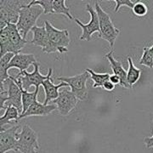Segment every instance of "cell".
<instances>
[{
  "label": "cell",
  "mask_w": 153,
  "mask_h": 153,
  "mask_svg": "<svg viewBox=\"0 0 153 153\" xmlns=\"http://www.w3.org/2000/svg\"><path fill=\"white\" fill-rule=\"evenodd\" d=\"M29 3L22 0H1L0 1V30L8 24H17L20 12Z\"/></svg>",
  "instance_id": "cell-3"
},
{
  "label": "cell",
  "mask_w": 153,
  "mask_h": 153,
  "mask_svg": "<svg viewBox=\"0 0 153 153\" xmlns=\"http://www.w3.org/2000/svg\"><path fill=\"white\" fill-rule=\"evenodd\" d=\"M89 73L84 71L81 74L72 76H57L56 79L60 82H66L71 88V91L76 95L78 100H84L88 97V88L86 86L88 79L89 78Z\"/></svg>",
  "instance_id": "cell-7"
},
{
  "label": "cell",
  "mask_w": 153,
  "mask_h": 153,
  "mask_svg": "<svg viewBox=\"0 0 153 153\" xmlns=\"http://www.w3.org/2000/svg\"><path fill=\"white\" fill-rule=\"evenodd\" d=\"M34 70L33 72H28L27 71L19 72L16 76H15L16 79H18L22 82V87L25 90L28 91V89L32 86H35L36 88H39V86L43 84V82L51 78L53 74V69L49 68V72L47 75H43L39 71V63L36 62L34 65Z\"/></svg>",
  "instance_id": "cell-6"
},
{
  "label": "cell",
  "mask_w": 153,
  "mask_h": 153,
  "mask_svg": "<svg viewBox=\"0 0 153 153\" xmlns=\"http://www.w3.org/2000/svg\"><path fill=\"white\" fill-rule=\"evenodd\" d=\"M139 64L141 66H147L149 68H153V57L148 47L143 48L142 56L139 60Z\"/></svg>",
  "instance_id": "cell-25"
},
{
  "label": "cell",
  "mask_w": 153,
  "mask_h": 153,
  "mask_svg": "<svg viewBox=\"0 0 153 153\" xmlns=\"http://www.w3.org/2000/svg\"><path fill=\"white\" fill-rule=\"evenodd\" d=\"M144 144L146 145V148H153V134L152 137H146L144 139Z\"/></svg>",
  "instance_id": "cell-30"
},
{
  "label": "cell",
  "mask_w": 153,
  "mask_h": 153,
  "mask_svg": "<svg viewBox=\"0 0 153 153\" xmlns=\"http://www.w3.org/2000/svg\"><path fill=\"white\" fill-rule=\"evenodd\" d=\"M113 54H114V51L111 50L109 53L105 55V58H106L108 60V61H109L113 74L119 76V78H120L121 80V86L123 88H130L128 83L127 82V71L123 68V64L121 63L120 61H118L113 56Z\"/></svg>",
  "instance_id": "cell-13"
},
{
  "label": "cell",
  "mask_w": 153,
  "mask_h": 153,
  "mask_svg": "<svg viewBox=\"0 0 153 153\" xmlns=\"http://www.w3.org/2000/svg\"><path fill=\"white\" fill-rule=\"evenodd\" d=\"M128 69L127 71V82L131 88L140 78L141 70L140 68H137L134 65L133 60L130 56L128 57Z\"/></svg>",
  "instance_id": "cell-19"
},
{
  "label": "cell",
  "mask_w": 153,
  "mask_h": 153,
  "mask_svg": "<svg viewBox=\"0 0 153 153\" xmlns=\"http://www.w3.org/2000/svg\"><path fill=\"white\" fill-rule=\"evenodd\" d=\"M13 79L15 80V82H16L17 85L21 88L22 93V114H24L27 109L31 106V105L33 104L35 100H37V97H38V91H39V88H35V91L34 92H28L27 90H25L23 87H22V82L18 79H16L15 76H12ZM21 114V115H22Z\"/></svg>",
  "instance_id": "cell-18"
},
{
  "label": "cell",
  "mask_w": 153,
  "mask_h": 153,
  "mask_svg": "<svg viewBox=\"0 0 153 153\" xmlns=\"http://www.w3.org/2000/svg\"><path fill=\"white\" fill-rule=\"evenodd\" d=\"M9 36L5 29L0 30V55L1 57L8 54Z\"/></svg>",
  "instance_id": "cell-26"
},
{
  "label": "cell",
  "mask_w": 153,
  "mask_h": 153,
  "mask_svg": "<svg viewBox=\"0 0 153 153\" xmlns=\"http://www.w3.org/2000/svg\"><path fill=\"white\" fill-rule=\"evenodd\" d=\"M94 9L97 13L100 22V35L99 38L108 42L111 50H113L115 41L120 34V30L115 27L109 15L101 8L98 2H95Z\"/></svg>",
  "instance_id": "cell-2"
},
{
  "label": "cell",
  "mask_w": 153,
  "mask_h": 153,
  "mask_svg": "<svg viewBox=\"0 0 153 153\" xmlns=\"http://www.w3.org/2000/svg\"><path fill=\"white\" fill-rule=\"evenodd\" d=\"M22 129L21 126H12L10 128L0 130V153H6L10 151L17 152L18 135Z\"/></svg>",
  "instance_id": "cell-9"
},
{
  "label": "cell",
  "mask_w": 153,
  "mask_h": 153,
  "mask_svg": "<svg viewBox=\"0 0 153 153\" xmlns=\"http://www.w3.org/2000/svg\"><path fill=\"white\" fill-rule=\"evenodd\" d=\"M115 86H116L115 84H113L110 80H108V81H106V82H105L102 88H104L105 90H106V91H112L115 88Z\"/></svg>",
  "instance_id": "cell-29"
},
{
  "label": "cell",
  "mask_w": 153,
  "mask_h": 153,
  "mask_svg": "<svg viewBox=\"0 0 153 153\" xmlns=\"http://www.w3.org/2000/svg\"><path fill=\"white\" fill-rule=\"evenodd\" d=\"M132 11H133L134 16L143 17L147 15L148 8L145 3H143L141 1H136L133 7V9H132Z\"/></svg>",
  "instance_id": "cell-27"
},
{
  "label": "cell",
  "mask_w": 153,
  "mask_h": 153,
  "mask_svg": "<svg viewBox=\"0 0 153 153\" xmlns=\"http://www.w3.org/2000/svg\"><path fill=\"white\" fill-rule=\"evenodd\" d=\"M149 49H150V51H151V54H152V57H153V45H152V46H151V47H150Z\"/></svg>",
  "instance_id": "cell-32"
},
{
  "label": "cell",
  "mask_w": 153,
  "mask_h": 153,
  "mask_svg": "<svg viewBox=\"0 0 153 153\" xmlns=\"http://www.w3.org/2000/svg\"><path fill=\"white\" fill-rule=\"evenodd\" d=\"M36 62H38L35 56L33 54H22L19 53L14 55L12 58L9 69L10 68H17L20 70V72L27 71V68L31 65H34Z\"/></svg>",
  "instance_id": "cell-14"
},
{
  "label": "cell",
  "mask_w": 153,
  "mask_h": 153,
  "mask_svg": "<svg viewBox=\"0 0 153 153\" xmlns=\"http://www.w3.org/2000/svg\"><path fill=\"white\" fill-rule=\"evenodd\" d=\"M86 11L90 15V21L87 24H83L77 18H74L76 23L82 28V33L80 36V40L90 41L92 39V35L94 33H100V22L95 9L89 4H86Z\"/></svg>",
  "instance_id": "cell-8"
},
{
  "label": "cell",
  "mask_w": 153,
  "mask_h": 153,
  "mask_svg": "<svg viewBox=\"0 0 153 153\" xmlns=\"http://www.w3.org/2000/svg\"><path fill=\"white\" fill-rule=\"evenodd\" d=\"M53 10L55 15H63L67 17L69 20H74L70 13V8L66 5L65 0H57L53 3Z\"/></svg>",
  "instance_id": "cell-23"
},
{
  "label": "cell",
  "mask_w": 153,
  "mask_h": 153,
  "mask_svg": "<svg viewBox=\"0 0 153 153\" xmlns=\"http://www.w3.org/2000/svg\"><path fill=\"white\" fill-rule=\"evenodd\" d=\"M113 2L116 4L114 10L115 12H118L121 7H123V6H126L132 10L135 4L134 1H131V0H113Z\"/></svg>",
  "instance_id": "cell-28"
},
{
  "label": "cell",
  "mask_w": 153,
  "mask_h": 153,
  "mask_svg": "<svg viewBox=\"0 0 153 153\" xmlns=\"http://www.w3.org/2000/svg\"><path fill=\"white\" fill-rule=\"evenodd\" d=\"M53 104L56 105L57 110L61 116L66 117L75 108L77 104V98L71 91L63 89L60 92L59 97L53 100Z\"/></svg>",
  "instance_id": "cell-10"
},
{
  "label": "cell",
  "mask_w": 153,
  "mask_h": 153,
  "mask_svg": "<svg viewBox=\"0 0 153 153\" xmlns=\"http://www.w3.org/2000/svg\"><path fill=\"white\" fill-rule=\"evenodd\" d=\"M42 86L44 87V93H45V99H44V105H49L48 103L50 101H53L59 97V89L60 88L64 87H68V84L66 82H60V83L55 85L53 83V80H52V77L45 80Z\"/></svg>",
  "instance_id": "cell-16"
},
{
  "label": "cell",
  "mask_w": 153,
  "mask_h": 153,
  "mask_svg": "<svg viewBox=\"0 0 153 153\" xmlns=\"http://www.w3.org/2000/svg\"><path fill=\"white\" fill-rule=\"evenodd\" d=\"M44 26L49 37V44L43 52L47 54L55 52H59L60 54L66 53L68 51L67 47L71 42L69 32L66 29H57L48 21L44 22Z\"/></svg>",
  "instance_id": "cell-1"
},
{
  "label": "cell",
  "mask_w": 153,
  "mask_h": 153,
  "mask_svg": "<svg viewBox=\"0 0 153 153\" xmlns=\"http://www.w3.org/2000/svg\"><path fill=\"white\" fill-rule=\"evenodd\" d=\"M109 80L111 81V82H112L113 84H115V85H117V84H120V82H121V80H120V78H119V76H117V75H115V74H111Z\"/></svg>",
  "instance_id": "cell-31"
},
{
  "label": "cell",
  "mask_w": 153,
  "mask_h": 153,
  "mask_svg": "<svg viewBox=\"0 0 153 153\" xmlns=\"http://www.w3.org/2000/svg\"><path fill=\"white\" fill-rule=\"evenodd\" d=\"M42 14H44V10L38 5L27 4L22 8L16 26L24 39H26L27 33L37 26V21Z\"/></svg>",
  "instance_id": "cell-4"
},
{
  "label": "cell",
  "mask_w": 153,
  "mask_h": 153,
  "mask_svg": "<svg viewBox=\"0 0 153 153\" xmlns=\"http://www.w3.org/2000/svg\"><path fill=\"white\" fill-rule=\"evenodd\" d=\"M14 55L15 54L13 53H8L1 57L0 59V82H4L10 77L8 71H9L10 63L12 58L14 57Z\"/></svg>",
  "instance_id": "cell-21"
},
{
  "label": "cell",
  "mask_w": 153,
  "mask_h": 153,
  "mask_svg": "<svg viewBox=\"0 0 153 153\" xmlns=\"http://www.w3.org/2000/svg\"><path fill=\"white\" fill-rule=\"evenodd\" d=\"M32 32H33V39L29 43L35 46H38L42 49V50H44L49 44V37L45 26L43 27L36 26L32 29Z\"/></svg>",
  "instance_id": "cell-17"
},
{
  "label": "cell",
  "mask_w": 153,
  "mask_h": 153,
  "mask_svg": "<svg viewBox=\"0 0 153 153\" xmlns=\"http://www.w3.org/2000/svg\"><path fill=\"white\" fill-rule=\"evenodd\" d=\"M84 71H86L89 73L90 77H91V79L93 80L94 82V88L103 87L105 82L109 80L110 76H111L110 73H97V72H95L90 68H85Z\"/></svg>",
  "instance_id": "cell-22"
},
{
  "label": "cell",
  "mask_w": 153,
  "mask_h": 153,
  "mask_svg": "<svg viewBox=\"0 0 153 153\" xmlns=\"http://www.w3.org/2000/svg\"><path fill=\"white\" fill-rule=\"evenodd\" d=\"M9 36V49L8 53H13L15 55L19 54L28 43L27 39L22 38V34L17 28L16 24H8L5 28Z\"/></svg>",
  "instance_id": "cell-11"
},
{
  "label": "cell",
  "mask_w": 153,
  "mask_h": 153,
  "mask_svg": "<svg viewBox=\"0 0 153 153\" xmlns=\"http://www.w3.org/2000/svg\"><path fill=\"white\" fill-rule=\"evenodd\" d=\"M53 3H54V1H52V0H36V1L29 2V5L40 6L44 10V15H47V14H54Z\"/></svg>",
  "instance_id": "cell-24"
},
{
  "label": "cell",
  "mask_w": 153,
  "mask_h": 153,
  "mask_svg": "<svg viewBox=\"0 0 153 153\" xmlns=\"http://www.w3.org/2000/svg\"><path fill=\"white\" fill-rule=\"evenodd\" d=\"M8 83V99L4 104V108L12 105L22 112V93L21 88L17 85L13 77L10 76L9 79L6 80Z\"/></svg>",
  "instance_id": "cell-12"
},
{
  "label": "cell",
  "mask_w": 153,
  "mask_h": 153,
  "mask_svg": "<svg viewBox=\"0 0 153 153\" xmlns=\"http://www.w3.org/2000/svg\"><path fill=\"white\" fill-rule=\"evenodd\" d=\"M21 111L19 110L12 106V105H10L8 106L5 109V113L0 118V124H1V128H4V126L10 123L11 121H16V122H18L19 120V117L21 116Z\"/></svg>",
  "instance_id": "cell-20"
},
{
  "label": "cell",
  "mask_w": 153,
  "mask_h": 153,
  "mask_svg": "<svg viewBox=\"0 0 153 153\" xmlns=\"http://www.w3.org/2000/svg\"><path fill=\"white\" fill-rule=\"evenodd\" d=\"M40 146L38 134L29 125H23L18 135L17 152L21 153H39Z\"/></svg>",
  "instance_id": "cell-5"
},
{
  "label": "cell",
  "mask_w": 153,
  "mask_h": 153,
  "mask_svg": "<svg viewBox=\"0 0 153 153\" xmlns=\"http://www.w3.org/2000/svg\"><path fill=\"white\" fill-rule=\"evenodd\" d=\"M55 109H57L56 105L54 104L52 105H44V103L38 102V100H35L31 106L27 109V111L20 116L19 119H22L27 117H32V116H47L49 115L52 111H54Z\"/></svg>",
  "instance_id": "cell-15"
}]
</instances>
